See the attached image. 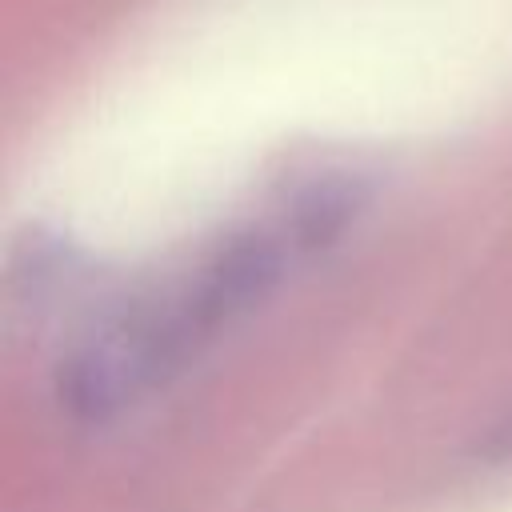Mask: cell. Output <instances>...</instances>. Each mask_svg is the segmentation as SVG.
Returning a JSON list of instances; mask_svg holds the SVG:
<instances>
[{
	"label": "cell",
	"mask_w": 512,
	"mask_h": 512,
	"mask_svg": "<svg viewBox=\"0 0 512 512\" xmlns=\"http://www.w3.org/2000/svg\"><path fill=\"white\" fill-rule=\"evenodd\" d=\"M360 196H364V192H360V176L336 172V176L316 180V184L304 188L300 200H296V212H292V228H296V236L308 240V244L328 240V236L340 232L344 220L356 212Z\"/></svg>",
	"instance_id": "1"
},
{
	"label": "cell",
	"mask_w": 512,
	"mask_h": 512,
	"mask_svg": "<svg viewBox=\"0 0 512 512\" xmlns=\"http://www.w3.org/2000/svg\"><path fill=\"white\" fill-rule=\"evenodd\" d=\"M488 456H496V460H512V424L508 428H500L492 440H488V448H484Z\"/></svg>",
	"instance_id": "2"
}]
</instances>
